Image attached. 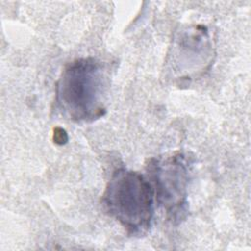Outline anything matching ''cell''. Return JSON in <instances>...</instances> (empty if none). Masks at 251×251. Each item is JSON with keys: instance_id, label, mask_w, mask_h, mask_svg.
<instances>
[{"instance_id": "cell-3", "label": "cell", "mask_w": 251, "mask_h": 251, "mask_svg": "<svg viewBox=\"0 0 251 251\" xmlns=\"http://www.w3.org/2000/svg\"><path fill=\"white\" fill-rule=\"evenodd\" d=\"M158 204L172 222H180L187 213L188 167L180 152L152 158L147 165Z\"/></svg>"}, {"instance_id": "cell-1", "label": "cell", "mask_w": 251, "mask_h": 251, "mask_svg": "<svg viewBox=\"0 0 251 251\" xmlns=\"http://www.w3.org/2000/svg\"><path fill=\"white\" fill-rule=\"evenodd\" d=\"M108 77L94 58H81L68 64L56 84V102L62 113L74 122H93L106 113Z\"/></svg>"}, {"instance_id": "cell-2", "label": "cell", "mask_w": 251, "mask_h": 251, "mask_svg": "<svg viewBox=\"0 0 251 251\" xmlns=\"http://www.w3.org/2000/svg\"><path fill=\"white\" fill-rule=\"evenodd\" d=\"M154 189L141 174L117 169L102 195L106 212L131 235L146 233L154 215Z\"/></svg>"}]
</instances>
